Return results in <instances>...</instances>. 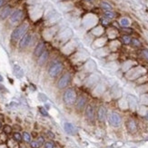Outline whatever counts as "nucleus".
Listing matches in <instances>:
<instances>
[{
  "instance_id": "30",
  "label": "nucleus",
  "mask_w": 148,
  "mask_h": 148,
  "mask_svg": "<svg viewBox=\"0 0 148 148\" xmlns=\"http://www.w3.org/2000/svg\"><path fill=\"white\" fill-rule=\"evenodd\" d=\"M11 127L9 126V125H5V127H4V131L5 132H6V133H10V132H11Z\"/></svg>"
},
{
  "instance_id": "26",
  "label": "nucleus",
  "mask_w": 148,
  "mask_h": 148,
  "mask_svg": "<svg viewBox=\"0 0 148 148\" xmlns=\"http://www.w3.org/2000/svg\"><path fill=\"white\" fill-rule=\"evenodd\" d=\"M101 23H102L103 25L106 27V25H108L110 24V20L107 19V18H103L102 19H101Z\"/></svg>"
},
{
  "instance_id": "12",
  "label": "nucleus",
  "mask_w": 148,
  "mask_h": 148,
  "mask_svg": "<svg viewBox=\"0 0 148 148\" xmlns=\"http://www.w3.org/2000/svg\"><path fill=\"white\" fill-rule=\"evenodd\" d=\"M64 129L66 132V134L70 135H75L77 133V129L75 128V126L71 123H65L64 125Z\"/></svg>"
},
{
  "instance_id": "17",
  "label": "nucleus",
  "mask_w": 148,
  "mask_h": 148,
  "mask_svg": "<svg viewBox=\"0 0 148 148\" xmlns=\"http://www.w3.org/2000/svg\"><path fill=\"white\" fill-rule=\"evenodd\" d=\"M121 41L124 45L128 46V45H131V42H132V37H131L129 35H124V36H122V37H121Z\"/></svg>"
},
{
  "instance_id": "35",
  "label": "nucleus",
  "mask_w": 148,
  "mask_h": 148,
  "mask_svg": "<svg viewBox=\"0 0 148 148\" xmlns=\"http://www.w3.org/2000/svg\"><path fill=\"white\" fill-rule=\"evenodd\" d=\"M85 1H87V2H92L93 0H85Z\"/></svg>"
},
{
  "instance_id": "1",
  "label": "nucleus",
  "mask_w": 148,
  "mask_h": 148,
  "mask_svg": "<svg viewBox=\"0 0 148 148\" xmlns=\"http://www.w3.org/2000/svg\"><path fill=\"white\" fill-rule=\"evenodd\" d=\"M77 94L74 88H67L63 94V100L66 106H74L76 102Z\"/></svg>"
},
{
  "instance_id": "18",
  "label": "nucleus",
  "mask_w": 148,
  "mask_h": 148,
  "mask_svg": "<svg viewBox=\"0 0 148 148\" xmlns=\"http://www.w3.org/2000/svg\"><path fill=\"white\" fill-rule=\"evenodd\" d=\"M14 74L18 77H22L24 75L23 70H22V68L20 67L19 65H15V67H14Z\"/></svg>"
},
{
  "instance_id": "22",
  "label": "nucleus",
  "mask_w": 148,
  "mask_h": 148,
  "mask_svg": "<svg viewBox=\"0 0 148 148\" xmlns=\"http://www.w3.org/2000/svg\"><path fill=\"white\" fill-rule=\"evenodd\" d=\"M141 56H143L144 60L148 61V49L147 48H143L142 50H141Z\"/></svg>"
},
{
  "instance_id": "23",
  "label": "nucleus",
  "mask_w": 148,
  "mask_h": 148,
  "mask_svg": "<svg viewBox=\"0 0 148 148\" xmlns=\"http://www.w3.org/2000/svg\"><path fill=\"white\" fill-rule=\"evenodd\" d=\"M22 136H23V140L25 141V142H27V143H30L31 142V135H29L28 133L25 132Z\"/></svg>"
},
{
  "instance_id": "7",
  "label": "nucleus",
  "mask_w": 148,
  "mask_h": 148,
  "mask_svg": "<svg viewBox=\"0 0 148 148\" xmlns=\"http://www.w3.org/2000/svg\"><path fill=\"white\" fill-rule=\"evenodd\" d=\"M125 126H126L128 133L130 134H135L138 131V124H137L136 120H135L134 118L127 119L126 123H125Z\"/></svg>"
},
{
  "instance_id": "28",
  "label": "nucleus",
  "mask_w": 148,
  "mask_h": 148,
  "mask_svg": "<svg viewBox=\"0 0 148 148\" xmlns=\"http://www.w3.org/2000/svg\"><path fill=\"white\" fill-rule=\"evenodd\" d=\"M45 148H54L55 144L53 142H46L45 143Z\"/></svg>"
},
{
  "instance_id": "13",
  "label": "nucleus",
  "mask_w": 148,
  "mask_h": 148,
  "mask_svg": "<svg viewBox=\"0 0 148 148\" xmlns=\"http://www.w3.org/2000/svg\"><path fill=\"white\" fill-rule=\"evenodd\" d=\"M45 52V44L42 42L38 43L37 46H36L35 48V51H34V55H35L37 57H39L43 53Z\"/></svg>"
},
{
  "instance_id": "8",
  "label": "nucleus",
  "mask_w": 148,
  "mask_h": 148,
  "mask_svg": "<svg viewBox=\"0 0 148 148\" xmlns=\"http://www.w3.org/2000/svg\"><path fill=\"white\" fill-rule=\"evenodd\" d=\"M75 108L76 110H84L85 109L87 106V97L84 94H80V95L77 96V99H76V102L75 104Z\"/></svg>"
},
{
  "instance_id": "20",
  "label": "nucleus",
  "mask_w": 148,
  "mask_h": 148,
  "mask_svg": "<svg viewBox=\"0 0 148 148\" xmlns=\"http://www.w3.org/2000/svg\"><path fill=\"white\" fill-rule=\"evenodd\" d=\"M104 15H105V18H106L111 20V19H114V18H116V13L113 11V10H111V11H105Z\"/></svg>"
},
{
  "instance_id": "16",
  "label": "nucleus",
  "mask_w": 148,
  "mask_h": 148,
  "mask_svg": "<svg viewBox=\"0 0 148 148\" xmlns=\"http://www.w3.org/2000/svg\"><path fill=\"white\" fill-rule=\"evenodd\" d=\"M130 20L127 18H122L119 21V25L121 27H130Z\"/></svg>"
},
{
  "instance_id": "32",
  "label": "nucleus",
  "mask_w": 148,
  "mask_h": 148,
  "mask_svg": "<svg viewBox=\"0 0 148 148\" xmlns=\"http://www.w3.org/2000/svg\"><path fill=\"white\" fill-rule=\"evenodd\" d=\"M144 118H145V120L148 122V111L146 112V114H145V116H144Z\"/></svg>"
},
{
  "instance_id": "5",
  "label": "nucleus",
  "mask_w": 148,
  "mask_h": 148,
  "mask_svg": "<svg viewBox=\"0 0 148 148\" xmlns=\"http://www.w3.org/2000/svg\"><path fill=\"white\" fill-rule=\"evenodd\" d=\"M72 75L70 73H65L61 77L59 78L57 82V87L59 89H65L69 85L70 82H71Z\"/></svg>"
},
{
  "instance_id": "29",
  "label": "nucleus",
  "mask_w": 148,
  "mask_h": 148,
  "mask_svg": "<svg viewBox=\"0 0 148 148\" xmlns=\"http://www.w3.org/2000/svg\"><path fill=\"white\" fill-rule=\"evenodd\" d=\"M37 142H38V144H40V146L41 145H43V144H45V139H44V137H42V136H40V137H38V138H37Z\"/></svg>"
},
{
  "instance_id": "9",
  "label": "nucleus",
  "mask_w": 148,
  "mask_h": 148,
  "mask_svg": "<svg viewBox=\"0 0 148 148\" xmlns=\"http://www.w3.org/2000/svg\"><path fill=\"white\" fill-rule=\"evenodd\" d=\"M108 116L107 115V109L105 106H100L98 107L97 112H96V117L99 122H105L106 117Z\"/></svg>"
},
{
  "instance_id": "24",
  "label": "nucleus",
  "mask_w": 148,
  "mask_h": 148,
  "mask_svg": "<svg viewBox=\"0 0 148 148\" xmlns=\"http://www.w3.org/2000/svg\"><path fill=\"white\" fill-rule=\"evenodd\" d=\"M13 137L16 142H21V141L23 140V136H22L19 133H15L13 135Z\"/></svg>"
},
{
  "instance_id": "3",
  "label": "nucleus",
  "mask_w": 148,
  "mask_h": 148,
  "mask_svg": "<svg viewBox=\"0 0 148 148\" xmlns=\"http://www.w3.org/2000/svg\"><path fill=\"white\" fill-rule=\"evenodd\" d=\"M108 123L113 127H119L122 125V117L117 112H111L107 116Z\"/></svg>"
},
{
  "instance_id": "27",
  "label": "nucleus",
  "mask_w": 148,
  "mask_h": 148,
  "mask_svg": "<svg viewBox=\"0 0 148 148\" xmlns=\"http://www.w3.org/2000/svg\"><path fill=\"white\" fill-rule=\"evenodd\" d=\"M39 112H40V114L42 115V116H48L47 111H46V109H45L44 107H39Z\"/></svg>"
},
{
  "instance_id": "2",
  "label": "nucleus",
  "mask_w": 148,
  "mask_h": 148,
  "mask_svg": "<svg viewBox=\"0 0 148 148\" xmlns=\"http://www.w3.org/2000/svg\"><path fill=\"white\" fill-rule=\"evenodd\" d=\"M27 29H28V24L27 23H24L20 25L19 27H18L12 32L11 39L13 41H18V39L22 38L27 34Z\"/></svg>"
},
{
  "instance_id": "10",
  "label": "nucleus",
  "mask_w": 148,
  "mask_h": 148,
  "mask_svg": "<svg viewBox=\"0 0 148 148\" xmlns=\"http://www.w3.org/2000/svg\"><path fill=\"white\" fill-rule=\"evenodd\" d=\"M22 16H23V11L20 9L15 10V11H14L13 13L11 14V15H10V22H11L12 24L18 23V22H19L20 20H21Z\"/></svg>"
},
{
  "instance_id": "6",
  "label": "nucleus",
  "mask_w": 148,
  "mask_h": 148,
  "mask_svg": "<svg viewBox=\"0 0 148 148\" xmlns=\"http://www.w3.org/2000/svg\"><path fill=\"white\" fill-rule=\"evenodd\" d=\"M85 116L90 123H94L95 120L96 114L94 111V106L93 105H87L85 109Z\"/></svg>"
},
{
  "instance_id": "14",
  "label": "nucleus",
  "mask_w": 148,
  "mask_h": 148,
  "mask_svg": "<svg viewBox=\"0 0 148 148\" xmlns=\"http://www.w3.org/2000/svg\"><path fill=\"white\" fill-rule=\"evenodd\" d=\"M11 11H12V9L10 6H6V7L1 11V13H0V18H2V19H6V18H8L10 15Z\"/></svg>"
},
{
  "instance_id": "19",
  "label": "nucleus",
  "mask_w": 148,
  "mask_h": 148,
  "mask_svg": "<svg viewBox=\"0 0 148 148\" xmlns=\"http://www.w3.org/2000/svg\"><path fill=\"white\" fill-rule=\"evenodd\" d=\"M100 6L101 7H102V9H104L105 11H111V10L113 9V6L108 2H106V1H102Z\"/></svg>"
},
{
  "instance_id": "36",
  "label": "nucleus",
  "mask_w": 148,
  "mask_h": 148,
  "mask_svg": "<svg viewBox=\"0 0 148 148\" xmlns=\"http://www.w3.org/2000/svg\"><path fill=\"white\" fill-rule=\"evenodd\" d=\"M1 126H2V125H1V123H0V127H1Z\"/></svg>"
},
{
  "instance_id": "11",
  "label": "nucleus",
  "mask_w": 148,
  "mask_h": 148,
  "mask_svg": "<svg viewBox=\"0 0 148 148\" xmlns=\"http://www.w3.org/2000/svg\"><path fill=\"white\" fill-rule=\"evenodd\" d=\"M31 40H32V36L30 34H25L19 41V47L21 49H24V48H27V46H29V44L31 43Z\"/></svg>"
},
{
  "instance_id": "34",
  "label": "nucleus",
  "mask_w": 148,
  "mask_h": 148,
  "mask_svg": "<svg viewBox=\"0 0 148 148\" xmlns=\"http://www.w3.org/2000/svg\"><path fill=\"white\" fill-rule=\"evenodd\" d=\"M4 80V78H3V76L1 75H0V82H2V81Z\"/></svg>"
},
{
  "instance_id": "21",
  "label": "nucleus",
  "mask_w": 148,
  "mask_h": 148,
  "mask_svg": "<svg viewBox=\"0 0 148 148\" xmlns=\"http://www.w3.org/2000/svg\"><path fill=\"white\" fill-rule=\"evenodd\" d=\"M131 46H134L135 48H140L142 46V43L138 38H132V42H131Z\"/></svg>"
},
{
  "instance_id": "31",
  "label": "nucleus",
  "mask_w": 148,
  "mask_h": 148,
  "mask_svg": "<svg viewBox=\"0 0 148 148\" xmlns=\"http://www.w3.org/2000/svg\"><path fill=\"white\" fill-rule=\"evenodd\" d=\"M47 135H49V136H50L51 138H55V135H54L53 133H51L50 131H48V132H47Z\"/></svg>"
},
{
  "instance_id": "15",
  "label": "nucleus",
  "mask_w": 148,
  "mask_h": 148,
  "mask_svg": "<svg viewBox=\"0 0 148 148\" xmlns=\"http://www.w3.org/2000/svg\"><path fill=\"white\" fill-rule=\"evenodd\" d=\"M48 56H49V53L47 51H45L42 55L38 57V64L40 65H43L45 63H46V60L48 59Z\"/></svg>"
},
{
  "instance_id": "25",
  "label": "nucleus",
  "mask_w": 148,
  "mask_h": 148,
  "mask_svg": "<svg viewBox=\"0 0 148 148\" xmlns=\"http://www.w3.org/2000/svg\"><path fill=\"white\" fill-rule=\"evenodd\" d=\"M30 145L32 148H39L40 147V144H38L37 141H31L30 142Z\"/></svg>"
},
{
  "instance_id": "33",
  "label": "nucleus",
  "mask_w": 148,
  "mask_h": 148,
  "mask_svg": "<svg viewBox=\"0 0 148 148\" xmlns=\"http://www.w3.org/2000/svg\"><path fill=\"white\" fill-rule=\"evenodd\" d=\"M4 2H5V0H0V7L3 6V4H4Z\"/></svg>"
},
{
  "instance_id": "4",
  "label": "nucleus",
  "mask_w": 148,
  "mask_h": 148,
  "mask_svg": "<svg viewBox=\"0 0 148 148\" xmlns=\"http://www.w3.org/2000/svg\"><path fill=\"white\" fill-rule=\"evenodd\" d=\"M64 69V65L61 62H56V63L52 64L51 66L48 69V75L49 76L55 78V77L58 76L60 73L63 71Z\"/></svg>"
}]
</instances>
